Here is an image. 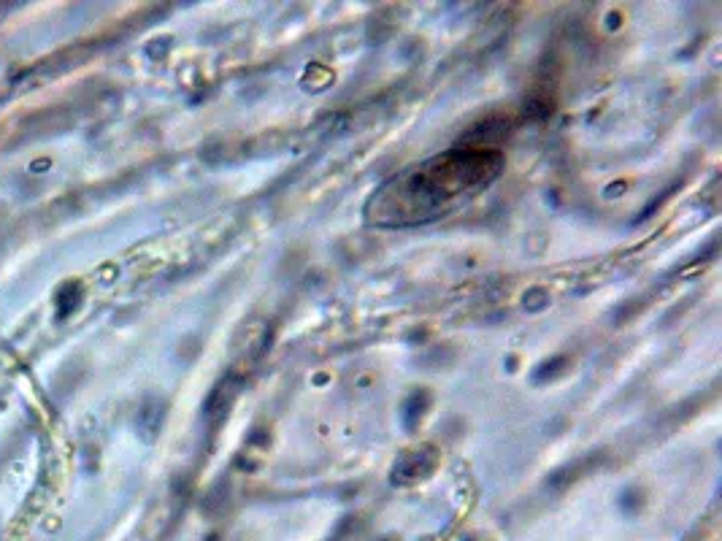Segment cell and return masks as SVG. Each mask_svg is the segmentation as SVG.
Listing matches in <instances>:
<instances>
[{
  "instance_id": "3957f363",
  "label": "cell",
  "mask_w": 722,
  "mask_h": 541,
  "mask_svg": "<svg viewBox=\"0 0 722 541\" xmlns=\"http://www.w3.org/2000/svg\"><path fill=\"white\" fill-rule=\"evenodd\" d=\"M560 368H566V358H563V355L547 360V363H541V366L536 368V374H533V376H536L539 382H541V379H547V376L552 379V376H558Z\"/></svg>"
},
{
  "instance_id": "6da1fadb",
  "label": "cell",
  "mask_w": 722,
  "mask_h": 541,
  "mask_svg": "<svg viewBox=\"0 0 722 541\" xmlns=\"http://www.w3.org/2000/svg\"><path fill=\"white\" fill-rule=\"evenodd\" d=\"M501 174V149H449L387 179L368 198L366 222L376 228L428 225L460 209Z\"/></svg>"
},
{
  "instance_id": "7a4b0ae2",
  "label": "cell",
  "mask_w": 722,
  "mask_h": 541,
  "mask_svg": "<svg viewBox=\"0 0 722 541\" xmlns=\"http://www.w3.org/2000/svg\"><path fill=\"white\" fill-rule=\"evenodd\" d=\"M433 466H436V450L409 452V455H403V458L395 463L393 479L395 482L409 485V482H417V479L428 477L430 471H433Z\"/></svg>"
}]
</instances>
